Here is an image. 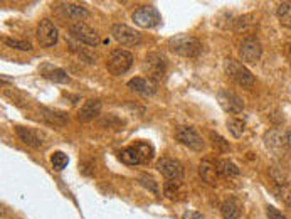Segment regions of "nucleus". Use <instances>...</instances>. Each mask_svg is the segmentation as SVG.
<instances>
[{
	"label": "nucleus",
	"instance_id": "f257e3e1",
	"mask_svg": "<svg viewBox=\"0 0 291 219\" xmlns=\"http://www.w3.org/2000/svg\"><path fill=\"white\" fill-rule=\"evenodd\" d=\"M169 47L172 53L182 58H197L200 54V40L189 34H177L169 40Z\"/></svg>",
	"mask_w": 291,
	"mask_h": 219
},
{
	"label": "nucleus",
	"instance_id": "f03ea898",
	"mask_svg": "<svg viewBox=\"0 0 291 219\" xmlns=\"http://www.w3.org/2000/svg\"><path fill=\"white\" fill-rule=\"evenodd\" d=\"M133 66V54L126 49H115L111 51L106 59V69L113 76H121L128 73V69Z\"/></svg>",
	"mask_w": 291,
	"mask_h": 219
},
{
	"label": "nucleus",
	"instance_id": "7ed1b4c3",
	"mask_svg": "<svg viewBox=\"0 0 291 219\" xmlns=\"http://www.w3.org/2000/svg\"><path fill=\"white\" fill-rule=\"evenodd\" d=\"M226 73L231 80L236 84H239L241 88H251L252 83H254V76L249 73V69L246 68L244 64H241L239 61H234V59H229L226 64Z\"/></svg>",
	"mask_w": 291,
	"mask_h": 219
},
{
	"label": "nucleus",
	"instance_id": "20e7f679",
	"mask_svg": "<svg viewBox=\"0 0 291 219\" xmlns=\"http://www.w3.org/2000/svg\"><path fill=\"white\" fill-rule=\"evenodd\" d=\"M175 139H177L182 145L189 147L190 150H195V152L204 150L202 137H200V133L192 127H185V125L177 127L175 128Z\"/></svg>",
	"mask_w": 291,
	"mask_h": 219
},
{
	"label": "nucleus",
	"instance_id": "39448f33",
	"mask_svg": "<svg viewBox=\"0 0 291 219\" xmlns=\"http://www.w3.org/2000/svg\"><path fill=\"white\" fill-rule=\"evenodd\" d=\"M143 68H145L147 76L150 78L154 84L160 83V81L163 80V76H165V71H167V66H165L163 58L160 54H155V53L147 54V58H145V61H143Z\"/></svg>",
	"mask_w": 291,
	"mask_h": 219
},
{
	"label": "nucleus",
	"instance_id": "423d86ee",
	"mask_svg": "<svg viewBox=\"0 0 291 219\" xmlns=\"http://www.w3.org/2000/svg\"><path fill=\"white\" fill-rule=\"evenodd\" d=\"M132 20L133 24L141 29H152L158 24L160 16L154 5H143V7H138L135 12H133Z\"/></svg>",
	"mask_w": 291,
	"mask_h": 219
},
{
	"label": "nucleus",
	"instance_id": "0eeeda50",
	"mask_svg": "<svg viewBox=\"0 0 291 219\" xmlns=\"http://www.w3.org/2000/svg\"><path fill=\"white\" fill-rule=\"evenodd\" d=\"M69 32H71V36L76 37L81 44H86V46H89V47H96L99 44V40H101L98 36V32H96L93 27H89L88 24H84V22H76V24H73L69 29Z\"/></svg>",
	"mask_w": 291,
	"mask_h": 219
},
{
	"label": "nucleus",
	"instance_id": "6e6552de",
	"mask_svg": "<svg viewBox=\"0 0 291 219\" xmlns=\"http://www.w3.org/2000/svg\"><path fill=\"white\" fill-rule=\"evenodd\" d=\"M263 54V47H261V42L257 40V37L254 36H248L241 40L239 44V58L244 62H256L257 59Z\"/></svg>",
	"mask_w": 291,
	"mask_h": 219
},
{
	"label": "nucleus",
	"instance_id": "1a4fd4ad",
	"mask_svg": "<svg viewBox=\"0 0 291 219\" xmlns=\"http://www.w3.org/2000/svg\"><path fill=\"white\" fill-rule=\"evenodd\" d=\"M37 40L42 47H52L59 40V31L49 19H42L37 25Z\"/></svg>",
	"mask_w": 291,
	"mask_h": 219
},
{
	"label": "nucleus",
	"instance_id": "9d476101",
	"mask_svg": "<svg viewBox=\"0 0 291 219\" xmlns=\"http://www.w3.org/2000/svg\"><path fill=\"white\" fill-rule=\"evenodd\" d=\"M156 170L165 177L167 180H180L184 177V167L178 160L169 157H162L156 160Z\"/></svg>",
	"mask_w": 291,
	"mask_h": 219
},
{
	"label": "nucleus",
	"instance_id": "9b49d317",
	"mask_svg": "<svg viewBox=\"0 0 291 219\" xmlns=\"http://www.w3.org/2000/svg\"><path fill=\"white\" fill-rule=\"evenodd\" d=\"M111 36H113L120 44H123V46H128V47H135L141 42L140 32H136L135 29L128 27V25H125V24L113 25V29H111Z\"/></svg>",
	"mask_w": 291,
	"mask_h": 219
},
{
	"label": "nucleus",
	"instance_id": "f8f14e48",
	"mask_svg": "<svg viewBox=\"0 0 291 219\" xmlns=\"http://www.w3.org/2000/svg\"><path fill=\"white\" fill-rule=\"evenodd\" d=\"M217 101L221 105V108L226 111V113L231 115H239L244 110V101L233 91H219L217 93Z\"/></svg>",
	"mask_w": 291,
	"mask_h": 219
},
{
	"label": "nucleus",
	"instance_id": "ddd939ff",
	"mask_svg": "<svg viewBox=\"0 0 291 219\" xmlns=\"http://www.w3.org/2000/svg\"><path fill=\"white\" fill-rule=\"evenodd\" d=\"M128 90L136 93V95L140 96H147V98H150V96L155 95V84L152 83V81H148L147 78H132V80L128 81Z\"/></svg>",
	"mask_w": 291,
	"mask_h": 219
},
{
	"label": "nucleus",
	"instance_id": "4468645a",
	"mask_svg": "<svg viewBox=\"0 0 291 219\" xmlns=\"http://www.w3.org/2000/svg\"><path fill=\"white\" fill-rule=\"evenodd\" d=\"M101 108H103L101 100H96V98L89 100L88 103H84L83 108L78 111V120H79L81 123H88V121L95 120V118L101 113Z\"/></svg>",
	"mask_w": 291,
	"mask_h": 219
},
{
	"label": "nucleus",
	"instance_id": "2eb2a0df",
	"mask_svg": "<svg viewBox=\"0 0 291 219\" xmlns=\"http://www.w3.org/2000/svg\"><path fill=\"white\" fill-rule=\"evenodd\" d=\"M264 143H266L270 152H273L274 155L283 154L286 148V140L283 139V133L276 128H271L270 132H266V135H264Z\"/></svg>",
	"mask_w": 291,
	"mask_h": 219
},
{
	"label": "nucleus",
	"instance_id": "dca6fc26",
	"mask_svg": "<svg viewBox=\"0 0 291 219\" xmlns=\"http://www.w3.org/2000/svg\"><path fill=\"white\" fill-rule=\"evenodd\" d=\"M16 133L17 137L22 140V143L32 147V148H39L42 145V135H40L37 130L34 128H27V127H16Z\"/></svg>",
	"mask_w": 291,
	"mask_h": 219
},
{
	"label": "nucleus",
	"instance_id": "f3484780",
	"mask_svg": "<svg viewBox=\"0 0 291 219\" xmlns=\"http://www.w3.org/2000/svg\"><path fill=\"white\" fill-rule=\"evenodd\" d=\"M199 174L206 182L215 184V180L221 177V172H219V164H215L214 160H209V159H206V160L200 162Z\"/></svg>",
	"mask_w": 291,
	"mask_h": 219
},
{
	"label": "nucleus",
	"instance_id": "a211bd4d",
	"mask_svg": "<svg viewBox=\"0 0 291 219\" xmlns=\"http://www.w3.org/2000/svg\"><path fill=\"white\" fill-rule=\"evenodd\" d=\"M40 73H42V76L46 78V80L49 81H54V83H69L71 78L68 76V73L64 71V69H59V68H54V66L51 64H44L42 68H40Z\"/></svg>",
	"mask_w": 291,
	"mask_h": 219
},
{
	"label": "nucleus",
	"instance_id": "6ab92c4d",
	"mask_svg": "<svg viewBox=\"0 0 291 219\" xmlns=\"http://www.w3.org/2000/svg\"><path fill=\"white\" fill-rule=\"evenodd\" d=\"M59 10L64 14L68 19H86L89 16L88 9L78 5V3H69V2H62L59 3Z\"/></svg>",
	"mask_w": 291,
	"mask_h": 219
},
{
	"label": "nucleus",
	"instance_id": "aec40b11",
	"mask_svg": "<svg viewBox=\"0 0 291 219\" xmlns=\"http://www.w3.org/2000/svg\"><path fill=\"white\" fill-rule=\"evenodd\" d=\"M120 160L126 165H138V164H141V162H145L143 157H141V154H140V150L136 148V145L121 150L120 152Z\"/></svg>",
	"mask_w": 291,
	"mask_h": 219
},
{
	"label": "nucleus",
	"instance_id": "412c9836",
	"mask_svg": "<svg viewBox=\"0 0 291 219\" xmlns=\"http://www.w3.org/2000/svg\"><path fill=\"white\" fill-rule=\"evenodd\" d=\"M221 213L224 219H237L241 216V206L236 199H226L221 206Z\"/></svg>",
	"mask_w": 291,
	"mask_h": 219
},
{
	"label": "nucleus",
	"instance_id": "4be33fe9",
	"mask_svg": "<svg viewBox=\"0 0 291 219\" xmlns=\"http://www.w3.org/2000/svg\"><path fill=\"white\" fill-rule=\"evenodd\" d=\"M276 16L279 19V24L286 29H291V2H281L276 9Z\"/></svg>",
	"mask_w": 291,
	"mask_h": 219
},
{
	"label": "nucleus",
	"instance_id": "5701e85b",
	"mask_svg": "<svg viewBox=\"0 0 291 219\" xmlns=\"http://www.w3.org/2000/svg\"><path fill=\"white\" fill-rule=\"evenodd\" d=\"M69 49L71 51H74V53H76L78 56H79L81 59H83V61H86V62H95L96 61V54L93 53L91 51V47L89 46H86V44H83V46H74L73 42H69Z\"/></svg>",
	"mask_w": 291,
	"mask_h": 219
},
{
	"label": "nucleus",
	"instance_id": "b1692460",
	"mask_svg": "<svg viewBox=\"0 0 291 219\" xmlns=\"http://www.w3.org/2000/svg\"><path fill=\"white\" fill-rule=\"evenodd\" d=\"M219 172H221L222 177H227V179H233V177L239 176V169H237V165L231 160H221L219 162Z\"/></svg>",
	"mask_w": 291,
	"mask_h": 219
},
{
	"label": "nucleus",
	"instance_id": "393cba45",
	"mask_svg": "<svg viewBox=\"0 0 291 219\" xmlns=\"http://www.w3.org/2000/svg\"><path fill=\"white\" fill-rule=\"evenodd\" d=\"M227 130L231 132V135L236 137V139H241L242 133H244V121L239 120V118H231L229 121H227Z\"/></svg>",
	"mask_w": 291,
	"mask_h": 219
},
{
	"label": "nucleus",
	"instance_id": "a878e982",
	"mask_svg": "<svg viewBox=\"0 0 291 219\" xmlns=\"http://www.w3.org/2000/svg\"><path fill=\"white\" fill-rule=\"evenodd\" d=\"M51 164L56 170H62L66 169L69 164V157L64 154V152H54L51 157Z\"/></svg>",
	"mask_w": 291,
	"mask_h": 219
},
{
	"label": "nucleus",
	"instance_id": "bb28decb",
	"mask_svg": "<svg viewBox=\"0 0 291 219\" xmlns=\"http://www.w3.org/2000/svg\"><path fill=\"white\" fill-rule=\"evenodd\" d=\"M138 182L143 185V187H147L152 194H158V184L155 182V179L150 174H141V176H138Z\"/></svg>",
	"mask_w": 291,
	"mask_h": 219
},
{
	"label": "nucleus",
	"instance_id": "cd10ccee",
	"mask_svg": "<svg viewBox=\"0 0 291 219\" xmlns=\"http://www.w3.org/2000/svg\"><path fill=\"white\" fill-rule=\"evenodd\" d=\"M3 44L12 47V49H17V51H31L32 49V46L27 42V40H17V39H12V37L3 39Z\"/></svg>",
	"mask_w": 291,
	"mask_h": 219
},
{
	"label": "nucleus",
	"instance_id": "c85d7f7f",
	"mask_svg": "<svg viewBox=\"0 0 291 219\" xmlns=\"http://www.w3.org/2000/svg\"><path fill=\"white\" fill-rule=\"evenodd\" d=\"M211 139H212V145H214L217 152H229V143L221 135H217L215 132H211Z\"/></svg>",
	"mask_w": 291,
	"mask_h": 219
},
{
	"label": "nucleus",
	"instance_id": "c756f323",
	"mask_svg": "<svg viewBox=\"0 0 291 219\" xmlns=\"http://www.w3.org/2000/svg\"><path fill=\"white\" fill-rule=\"evenodd\" d=\"M270 176L273 177L278 184H285L286 182V174L281 172V169L279 167H270Z\"/></svg>",
	"mask_w": 291,
	"mask_h": 219
},
{
	"label": "nucleus",
	"instance_id": "7c9ffc66",
	"mask_svg": "<svg viewBox=\"0 0 291 219\" xmlns=\"http://www.w3.org/2000/svg\"><path fill=\"white\" fill-rule=\"evenodd\" d=\"M266 216L268 219H288L279 209H276L273 206H266Z\"/></svg>",
	"mask_w": 291,
	"mask_h": 219
},
{
	"label": "nucleus",
	"instance_id": "2f4dec72",
	"mask_svg": "<svg viewBox=\"0 0 291 219\" xmlns=\"http://www.w3.org/2000/svg\"><path fill=\"white\" fill-rule=\"evenodd\" d=\"M163 191H165V196H172L174 192L178 191V184L177 180H167L165 187H163Z\"/></svg>",
	"mask_w": 291,
	"mask_h": 219
},
{
	"label": "nucleus",
	"instance_id": "473e14b6",
	"mask_svg": "<svg viewBox=\"0 0 291 219\" xmlns=\"http://www.w3.org/2000/svg\"><path fill=\"white\" fill-rule=\"evenodd\" d=\"M182 219H206V218H204L200 213H195V211H187Z\"/></svg>",
	"mask_w": 291,
	"mask_h": 219
},
{
	"label": "nucleus",
	"instance_id": "72a5a7b5",
	"mask_svg": "<svg viewBox=\"0 0 291 219\" xmlns=\"http://www.w3.org/2000/svg\"><path fill=\"white\" fill-rule=\"evenodd\" d=\"M286 145L291 147V127H290V130H288V133H286Z\"/></svg>",
	"mask_w": 291,
	"mask_h": 219
},
{
	"label": "nucleus",
	"instance_id": "f704fd0d",
	"mask_svg": "<svg viewBox=\"0 0 291 219\" xmlns=\"http://www.w3.org/2000/svg\"><path fill=\"white\" fill-rule=\"evenodd\" d=\"M288 51H290V58H291V42H290V47H288Z\"/></svg>",
	"mask_w": 291,
	"mask_h": 219
}]
</instances>
